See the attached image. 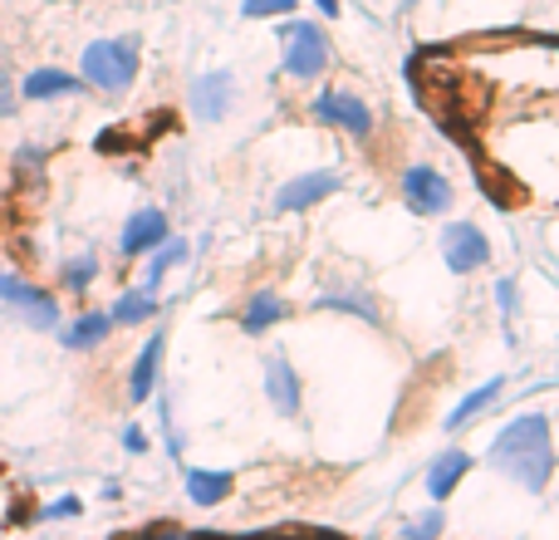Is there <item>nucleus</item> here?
Segmentation results:
<instances>
[{
  "mask_svg": "<svg viewBox=\"0 0 559 540\" xmlns=\"http://www.w3.org/2000/svg\"><path fill=\"white\" fill-rule=\"evenodd\" d=\"M138 39H94L84 45V59H79V79L88 89H104V94H123L128 84L138 79Z\"/></svg>",
  "mask_w": 559,
  "mask_h": 540,
  "instance_id": "f03ea898",
  "label": "nucleus"
},
{
  "mask_svg": "<svg viewBox=\"0 0 559 540\" xmlns=\"http://www.w3.org/2000/svg\"><path fill=\"white\" fill-rule=\"evenodd\" d=\"M299 0H241V15L246 20H285L295 15Z\"/></svg>",
  "mask_w": 559,
  "mask_h": 540,
  "instance_id": "5701e85b",
  "label": "nucleus"
},
{
  "mask_svg": "<svg viewBox=\"0 0 559 540\" xmlns=\"http://www.w3.org/2000/svg\"><path fill=\"white\" fill-rule=\"evenodd\" d=\"M486 467L501 477H511L525 492H545L555 477V437L545 413H521L491 437L486 447Z\"/></svg>",
  "mask_w": 559,
  "mask_h": 540,
  "instance_id": "f257e3e1",
  "label": "nucleus"
},
{
  "mask_svg": "<svg viewBox=\"0 0 559 540\" xmlns=\"http://www.w3.org/2000/svg\"><path fill=\"white\" fill-rule=\"evenodd\" d=\"M496 305H501L506 319L521 315V290H515V280H496Z\"/></svg>",
  "mask_w": 559,
  "mask_h": 540,
  "instance_id": "a878e982",
  "label": "nucleus"
},
{
  "mask_svg": "<svg viewBox=\"0 0 559 540\" xmlns=\"http://www.w3.org/2000/svg\"><path fill=\"white\" fill-rule=\"evenodd\" d=\"M334 192H338V173H329V167H319V173H299L275 192V212H309V207H319Z\"/></svg>",
  "mask_w": 559,
  "mask_h": 540,
  "instance_id": "9b49d317",
  "label": "nucleus"
},
{
  "mask_svg": "<svg viewBox=\"0 0 559 540\" xmlns=\"http://www.w3.org/2000/svg\"><path fill=\"white\" fill-rule=\"evenodd\" d=\"M143 540H216V536H197V531H182V526H157Z\"/></svg>",
  "mask_w": 559,
  "mask_h": 540,
  "instance_id": "cd10ccee",
  "label": "nucleus"
},
{
  "mask_svg": "<svg viewBox=\"0 0 559 540\" xmlns=\"http://www.w3.org/2000/svg\"><path fill=\"white\" fill-rule=\"evenodd\" d=\"M442 526H447L442 512H423L417 521L403 526V536H407V540H437V536H442Z\"/></svg>",
  "mask_w": 559,
  "mask_h": 540,
  "instance_id": "b1692460",
  "label": "nucleus"
},
{
  "mask_svg": "<svg viewBox=\"0 0 559 540\" xmlns=\"http://www.w3.org/2000/svg\"><path fill=\"white\" fill-rule=\"evenodd\" d=\"M15 163H20V173H35V167L45 163V148H20Z\"/></svg>",
  "mask_w": 559,
  "mask_h": 540,
  "instance_id": "c756f323",
  "label": "nucleus"
},
{
  "mask_svg": "<svg viewBox=\"0 0 559 540\" xmlns=\"http://www.w3.org/2000/svg\"><path fill=\"white\" fill-rule=\"evenodd\" d=\"M98 270H104V261H98L94 251H79V256H69V261L59 266V285H64L69 295H84V290L98 280Z\"/></svg>",
  "mask_w": 559,
  "mask_h": 540,
  "instance_id": "4be33fe9",
  "label": "nucleus"
},
{
  "mask_svg": "<svg viewBox=\"0 0 559 540\" xmlns=\"http://www.w3.org/2000/svg\"><path fill=\"white\" fill-rule=\"evenodd\" d=\"M15 89H20L25 104H55V98H79L88 84L79 74H69V69H59V64H39V69H29Z\"/></svg>",
  "mask_w": 559,
  "mask_h": 540,
  "instance_id": "9d476101",
  "label": "nucleus"
},
{
  "mask_svg": "<svg viewBox=\"0 0 559 540\" xmlns=\"http://www.w3.org/2000/svg\"><path fill=\"white\" fill-rule=\"evenodd\" d=\"M501 394H506V378L496 374V378H486V384H476L472 394L462 398V403L452 408V413H447V433H462L466 423H476V418L486 413V408H496L501 403Z\"/></svg>",
  "mask_w": 559,
  "mask_h": 540,
  "instance_id": "dca6fc26",
  "label": "nucleus"
},
{
  "mask_svg": "<svg viewBox=\"0 0 559 540\" xmlns=\"http://www.w3.org/2000/svg\"><path fill=\"white\" fill-rule=\"evenodd\" d=\"M187 502L192 506H222L226 496H231L236 477L231 472H206V467H187Z\"/></svg>",
  "mask_w": 559,
  "mask_h": 540,
  "instance_id": "f3484780",
  "label": "nucleus"
},
{
  "mask_svg": "<svg viewBox=\"0 0 559 540\" xmlns=\"http://www.w3.org/2000/svg\"><path fill=\"white\" fill-rule=\"evenodd\" d=\"M442 261L452 275H472V270H481L491 261V236H486L476 222L442 226Z\"/></svg>",
  "mask_w": 559,
  "mask_h": 540,
  "instance_id": "39448f33",
  "label": "nucleus"
},
{
  "mask_svg": "<svg viewBox=\"0 0 559 540\" xmlns=\"http://www.w3.org/2000/svg\"><path fill=\"white\" fill-rule=\"evenodd\" d=\"M231 108H236V79H231V69H206V74L192 84V114L202 118V124H222Z\"/></svg>",
  "mask_w": 559,
  "mask_h": 540,
  "instance_id": "1a4fd4ad",
  "label": "nucleus"
},
{
  "mask_svg": "<svg viewBox=\"0 0 559 540\" xmlns=\"http://www.w3.org/2000/svg\"><path fill=\"white\" fill-rule=\"evenodd\" d=\"M285 315H289V305L275 295V290H255L241 309V329L246 334H265V329H275Z\"/></svg>",
  "mask_w": 559,
  "mask_h": 540,
  "instance_id": "6ab92c4d",
  "label": "nucleus"
},
{
  "mask_svg": "<svg viewBox=\"0 0 559 540\" xmlns=\"http://www.w3.org/2000/svg\"><path fill=\"white\" fill-rule=\"evenodd\" d=\"M163 349H167V334L157 329V334H147V344L138 349L133 368H128V398L133 403H147V398L157 394V368H163Z\"/></svg>",
  "mask_w": 559,
  "mask_h": 540,
  "instance_id": "ddd939ff",
  "label": "nucleus"
},
{
  "mask_svg": "<svg viewBox=\"0 0 559 540\" xmlns=\"http://www.w3.org/2000/svg\"><path fill=\"white\" fill-rule=\"evenodd\" d=\"M49 5H59V0H49Z\"/></svg>",
  "mask_w": 559,
  "mask_h": 540,
  "instance_id": "473e14b6",
  "label": "nucleus"
},
{
  "mask_svg": "<svg viewBox=\"0 0 559 540\" xmlns=\"http://www.w3.org/2000/svg\"><path fill=\"white\" fill-rule=\"evenodd\" d=\"M275 540H295V536H275ZM314 540H324V536H314Z\"/></svg>",
  "mask_w": 559,
  "mask_h": 540,
  "instance_id": "2f4dec72",
  "label": "nucleus"
},
{
  "mask_svg": "<svg viewBox=\"0 0 559 540\" xmlns=\"http://www.w3.org/2000/svg\"><path fill=\"white\" fill-rule=\"evenodd\" d=\"M403 202L413 216H442L452 207V177L427 163H413L403 173Z\"/></svg>",
  "mask_w": 559,
  "mask_h": 540,
  "instance_id": "20e7f679",
  "label": "nucleus"
},
{
  "mask_svg": "<svg viewBox=\"0 0 559 540\" xmlns=\"http://www.w3.org/2000/svg\"><path fill=\"white\" fill-rule=\"evenodd\" d=\"M123 453H133V457H143L147 453V433L138 423H128L123 427Z\"/></svg>",
  "mask_w": 559,
  "mask_h": 540,
  "instance_id": "c85d7f7f",
  "label": "nucleus"
},
{
  "mask_svg": "<svg viewBox=\"0 0 559 540\" xmlns=\"http://www.w3.org/2000/svg\"><path fill=\"white\" fill-rule=\"evenodd\" d=\"M299 394H305V388H299L295 364H289L285 354H265V398L275 403V413L295 418V413H299V403H305Z\"/></svg>",
  "mask_w": 559,
  "mask_h": 540,
  "instance_id": "f8f14e48",
  "label": "nucleus"
},
{
  "mask_svg": "<svg viewBox=\"0 0 559 540\" xmlns=\"http://www.w3.org/2000/svg\"><path fill=\"white\" fill-rule=\"evenodd\" d=\"M20 114V89L0 74V118H15Z\"/></svg>",
  "mask_w": 559,
  "mask_h": 540,
  "instance_id": "bb28decb",
  "label": "nucleus"
},
{
  "mask_svg": "<svg viewBox=\"0 0 559 540\" xmlns=\"http://www.w3.org/2000/svg\"><path fill=\"white\" fill-rule=\"evenodd\" d=\"M108 319L118 325H147V319H157V295H147V290H123V295L114 300V309H108Z\"/></svg>",
  "mask_w": 559,
  "mask_h": 540,
  "instance_id": "412c9836",
  "label": "nucleus"
},
{
  "mask_svg": "<svg viewBox=\"0 0 559 540\" xmlns=\"http://www.w3.org/2000/svg\"><path fill=\"white\" fill-rule=\"evenodd\" d=\"M74 516H84V502H79V496H59V502L39 506V521H74Z\"/></svg>",
  "mask_w": 559,
  "mask_h": 540,
  "instance_id": "393cba45",
  "label": "nucleus"
},
{
  "mask_svg": "<svg viewBox=\"0 0 559 540\" xmlns=\"http://www.w3.org/2000/svg\"><path fill=\"white\" fill-rule=\"evenodd\" d=\"M187 256H192V246H187V242H173V236H167L157 251H147V270H143V280H138V290L157 295V290H163V280H167V270H177V266L187 261Z\"/></svg>",
  "mask_w": 559,
  "mask_h": 540,
  "instance_id": "a211bd4d",
  "label": "nucleus"
},
{
  "mask_svg": "<svg viewBox=\"0 0 559 540\" xmlns=\"http://www.w3.org/2000/svg\"><path fill=\"white\" fill-rule=\"evenodd\" d=\"M314 309H338V315H358V319H368V325L378 319V300L368 295V290H358V285H348V290H324V295L314 300Z\"/></svg>",
  "mask_w": 559,
  "mask_h": 540,
  "instance_id": "aec40b11",
  "label": "nucleus"
},
{
  "mask_svg": "<svg viewBox=\"0 0 559 540\" xmlns=\"http://www.w3.org/2000/svg\"><path fill=\"white\" fill-rule=\"evenodd\" d=\"M0 300H5L10 309H20V319H25L29 329H59V300L35 290L29 280H15L0 270Z\"/></svg>",
  "mask_w": 559,
  "mask_h": 540,
  "instance_id": "0eeeda50",
  "label": "nucleus"
},
{
  "mask_svg": "<svg viewBox=\"0 0 559 540\" xmlns=\"http://www.w3.org/2000/svg\"><path fill=\"white\" fill-rule=\"evenodd\" d=\"M108 334H114V319H108V309H84L79 319H69V325L59 329V344L74 349V354H88V349H98Z\"/></svg>",
  "mask_w": 559,
  "mask_h": 540,
  "instance_id": "2eb2a0df",
  "label": "nucleus"
},
{
  "mask_svg": "<svg viewBox=\"0 0 559 540\" xmlns=\"http://www.w3.org/2000/svg\"><path fill=\"white\" fill-rule=\"evenodd\" d=\"M314 118L329 128H344L348 138L373 133V108H368L358 94H344V89H324V94L314 98Z\"/></svg>",
  "mask_w": 559,
  "mask_h": 540,
  "instance_id": "423d86ee",
  "label": "nucleus"
},
{
  "mask_svg": "<svg viewBox=\"0 0 559 540\" xmlns=\"http://www.w3.org/2000/svg\"><path fill=\"white\" fill-rule=\"evenodd\" d=\"M466 472H472V453H466V447H447V453H437L432 467H427V496H432V502H447V496L462 486Z\"/></svg>",
  "mask_w": 559,
  "mask_h": 540,
  "instance_id": "4468645a",
  "label": "nucleus"
},
{
  "mask_svg": "<svg viewBox=\"0 0 559 540\" xmlns=\"http://www.w3.org/2000/svg\"><path fill=\"white\" fill-rule=\"evenodd\" d=\"M280 55H285V74L295 84H309L329 69V35L314 20L285 15V30H280Z\"/></svg>",
  "mask_w": 559,
  "mask_h": 540,
  "instance_id": "7ed1b4c3",
  "label": "nucleus"
},
{
  "mask_svg": "<svg viewBox=\"0 0 559 540\" xmlns=\"http://www.w3.org/2000/svg\"><path fill=\"white\" fill-rule=\"evenodd\" d=\"M167 236H173V226H167V212H163V207H138V212L123 222V232H118V251L133 261V256L157 251Z\"/></svg>",
  "mask_w": 559,
  "mask_h": 540,
  "instance_id": "6e6552de",
  "label": "nucleus"
},
{
  "mask_svg": "<svg viewBox=\"0 0 559 540\" xmlns=\"http://www.w3.org/2000/svg\"><path fill=\"white\" fill-rule=\"evenodd\" d=\"M319 10H324V15H338V0H314Z\"/></svg>",
  "mask_w": 559,
  "mask_h": 540,
  "instance_id": "7c9ffc66",
  "label": "nucleus"
}]
</instances>
